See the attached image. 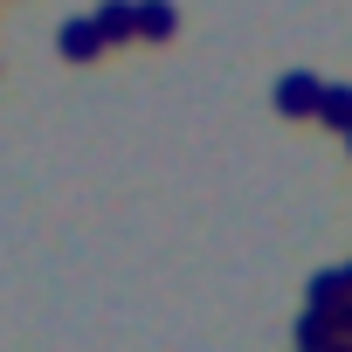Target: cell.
Returning a JSON list of instances; mask_svg holds the SVG:
<instances>
[{
    "mask_svg": "<svg viewBox=\"0 0 352 352\" xmlns=\"http://www.w3.org/2000/svg\"><path fill=\"white\" fill-rule=\"evenodd\" d=\"M318 97H324V76H311V69L276 76V111L283 118H318Z\"/></svg>",
    "mask_w": 352,
    "mask_h": 352,
    "instance_id": "2",
    "label": "cell"
},
{
    "mask_svg": "<svg viewBox=\"0 0 352 352\" xmlns=\"http://www.w3.org/2000/svg\"><path fill=\"white\" fill-rule=\"evenodd\" d=\"M131 21H138V42H173L180 35V8L173 0H131Z\"/></svg>",
    "mask_w": 352,
    "mask_h": 352,
    "instance_id": "3",
    "label": "cell"
},
{
    "mask_svg": "<svg viewBox=\"0 0 352 352\" xmlns=\"http://www.w3.org/2000/svg\"><path fill=\"white\" fill-rule=\"evenodd\" d=\"M97 28H104V42H111V49L138 42V21H131V0H104V8H97Z\"/></svg>",
    "mask_w": 352,
    "mask_h": 352,
    "instance_id": "4",
    "label": "cell"
},
{
    "mask_svg": "<svg viewBox=\"0 0 352 352\" xmlns=\"http://www.w3.org/2000/svg\"><path fill=\"white\" fill-rule=\"evenodd\" d=\"M56 49H63V63H97L111 42H104V28H97V14H69L63 28H56Z\"/></svg>",
    "mask_w": 352,
    "mask_h": 352,
    "instance_id": "1",
    "label": "cell"
},
{
    "mask_svg": "<svg viewBox=\"0 0 352 352\" xmlns=\"http://www.w3.org/2000/svg\"><path fill=\"white\" fill-rule=\"evenodd\" d=\"M345 152H352V131H345Z\"/></svg>",
    "mask_w": 352,
    "mask_h": 352,
    "instance_id": "8",
    "label": "cell"
},
{
    "mask_svg": "<svg viewBox=\"0 0 352 352\" xmlns=\"http://www.w3.org/2000/svg\"><path fill=\"white\" fill-rule=\"evenodd\" d=\"M338 283H345V297H352V263H338Z\"/></svg>",
    "mask_w": 352,
    "mask_h": 352,
    "instance_id": "7",
    "label": "cell"
},
{
    "mask_svg": "<svg viewBox=\"0 0 352 352\" xmlns=\"http://www.w3.org/2000/svg\"><path fill=\"white\" fill-rule=\"evenodd\" d=\"M338 304H345L338 270H318V276H311V290H304V311H338Z\"/></svg>",
    "mask_w": 352,
    "mask_h": 352,
    "instance_id": "6",
    "label": "cell"
},
{
    "mask_svg": "<svg viewBox=\"0 0 352 352\" xmlns=\"http://www.w3.org/2000/svg\"><path fill=\"white\" fill-rule=\"evenodd\" d=\"M318 118H324L331 131H352V83H324V97H318Z\"/></svg>",
    "mask_w": 352,
    "mask_h": 352,
    "instance_id": "5",
    "label": "cell"
}]
</instances>
